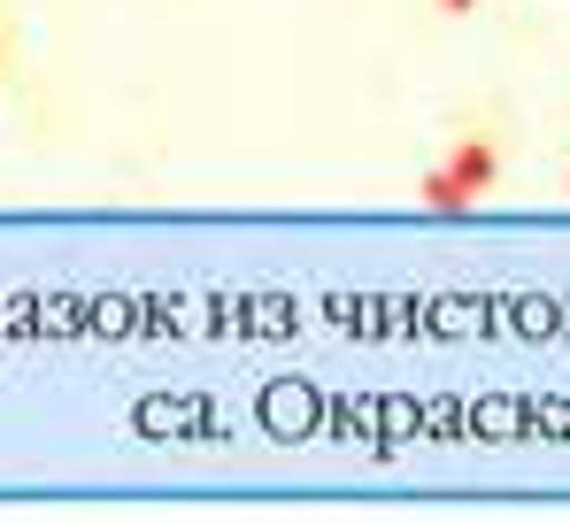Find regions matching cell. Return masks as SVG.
I'll use <instances>...</instances> for the list:
<instances>
[{"mask_svg": "<svg viewBox=\"0 0 570 523\" xmlns=\"http://www.w3.org/2000/svg\"><path fill=\"white\" fill-rule=\"evenodd\" d=\"M493 177H501V147H493V139H463V147H448V162L424 170V208L463 216L471 200L493 193Z\"/></svg>", "mask_w": 570, "mask_h": 523, "instance_id": "6da1fadb", "label": "cell"}, {"mask_svg": "<svg viewBox=\"0 0 570 523\" xmlns=\"http://www.w3.org/2000/svg\"><path fill=\"white\" fill-rule=\"evenodd\" d=\"M440 8H448V16H463V8H478V0H440Z\"/></svg>", "mask_w": 570, "mask_h": 523, "instance_id": "7a4b0ae2", "label": "cell"}]
</instances>
